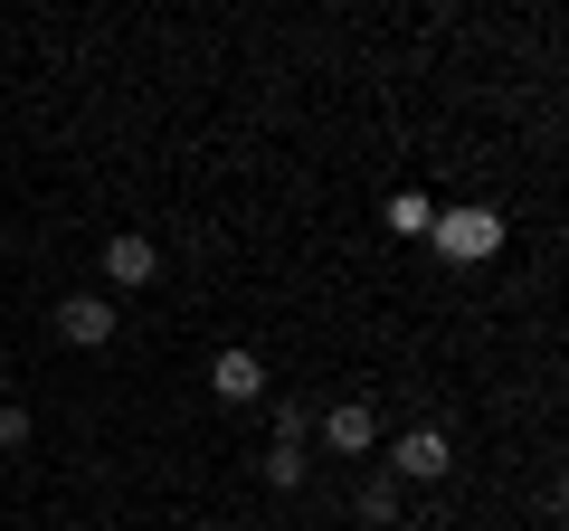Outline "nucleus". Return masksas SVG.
<instances>
[{
  "instance_id": "f257e3e1",
  "label": "nucleus",
  "mask_w": 569,
  "mask_h": 531,
  "mask_svg": "<svg viewBox=\"0 0 569 531\" xmlns=\"http://www.w3.org/2000/svg\"><path fill=\"white\" fill-rule=\"evenodd\" d=\"M427 238H437V257H456V266H485V257H503V219L493 209H437L427 219Z\"/></svg>"
},
{
  "instance_id": "f03ea898",
  "label": "nucleus",
  "mask_w": 569,
  "mask_h": 531,
  "mask_svg": "<svg viewBox=\"0 0 569 531\" xmlns=\"http://www.w3.org/2000/svg\"><path fill=\"white\" fill-rule=\"evenodd\" d=\"M447 474H456V437L447 428H408L399 437V447H389V484H447Z\"/></svg>"
},
{
  "instance_id": "7ed1b4c3",
  "label": "nucleus",
  "mask_w": 569,
  "mask_h": 531,
  "mask_svg": "<svg viewBox=\"0 0 569 531\" xmlns=\"http://www.w3.org/2000/svg\"><path fill=\"white\" fill-rule=\"evenodd\" d=\"M313 428H323L332 455H380V409H370V399H332Z\"/></svg>"
},
{
  "instance_id": "20e7f679",
  "label": "nucleus",
  "mask_w": 569,
  "mask_h": 531,
  "mask_svg": "<svg viewBox=\"0 0 569 531\" xmlns=\"http://www.w3.org/2000/svg\"><path fill=\"white\" fill-rule=\"evenodd\" d=\"M209 399H219V409H257V399H266V361L228 342L219 361H209Z\"/></svg>"
},
{
  "instance_id": "39448f33",
  "label": "nucleus",
  "mask_w": 569,
  "mask_h": 531,
  "mask_svg": "<svg viewBox=\"0 0 569 531\" xmlns=\"http://www.w3.org/2000/svg\"><path fill=\"white\" fill-rule=\"evenodd\" d=\"M114 323H123L114 294H67V304H58V342H77V351H104Z\"/></svg>"
},
{
  "instance_id": "423d86ee",
  "label": "nucleus",
  "mask_w": 569,
  "mask_h": 531,
  "mask_svg": "<svg viewBox=\"0 0 569 531\" xmlns=\"http://www.w3.org/2000/svg\"><path fill=\"white\" fill-rule=\"evenodd\" d=\"M152 275H162V247H152V238H133V228H123V238H104V285L142 294Z\"/></svg>"
},
{
  "instance_id": "0eeeda50",
  "label": "nucleus",
  "mask_w": 569,
  "mask_h": 531,
  "mask_svg": "<svg viewBox=\"0 0 569 531\" xmlns=\"http://www.w3.org/2000/svg\"><path fill=\"white\" fill-rule=\"evenodd\" d=\"M399 512H408V493L389 484V474H361V522L370 531H399Z\"/></svg>"
},
{
  "instance_id": "6e6552de",
  "label": "nucleus",
  "mask_w": 569,
  "mask_h": 531,
  "mask_svg": "<svg viewBox=\"0 0 569 531\" xmlns=\"http://www.w3.org/2000/svg\"><path fill=\"white\" fill-rule=\"evenodd\" d=\"M305 465H313L305 447H266V484H276V493H295V484H305Z\"/></svg>"
},
{
  "instance_id": "1a4fd4ad",
  "label": "nucleus",
  "mask_w": 569,
  "mask_h": 531,
  "mask_svg": "<svg viewBox=\"0 0 569 531\" xmlns=\"http://www.w3.org/2000/svg\"><path fill=\"white\" fill-rule=\"evenodd\" d=\"M427 219H437V209H427L418 190H399V200H389V228H399V238H427Z\"/></svg>"
},
{
  "instance_id": "9d476101",
  "label": "nucleus",
  "mask_w": 569,
  "mask_h": 531,
  "mask_svg": "<svg viewBox=\"0 0 569 531\" xmlns=\"http://www.w3.org/2000/svg\"><path fill=\"white\" fill-rule=\"evenodd\" d=\"M29 447V409H20V399H0V455H20Z\"/></svg>"
},
{
  "instance_id": "9b49d317",
  "label": "nucleus",
  "mask_w": 569,
  "mask_h": 531,
  "mask_svg": "<svg viewBox=\"0 0 569 531\" xmlns=\"http://www.w3.org/2000/svg\"><path fill=\"white\" fill-rule=\"evenodd\" d=\"M305 437H313V409H295V399H284V409H276V447H305Z\"/></svg>"
},
{
  "instance_id": "f8f14e48",
  "label": "nucleus",
  "mask_w": 569,
  "mask_h": 531,
  "mask_svg": "<svg viewBox=\"0 0 569 531\" xmlns=\"http://www.w3.org/2000/svg\"><path fill=\"white\" fill-rule=\"evenodd\" d=\"M0 380H10V351H0Z\"/></svg>"
},
{
  "instance_id": "ddd939ff",
  "label": "nucleus",
  "mask_w": 569,
  "mask_h": 531,
  "mask_svg": "<svg viewBox=\"0 0 569 531\" xmlns=\"http://www.w3.org/2000/svg\"><path fill=\"white\" fill-rule=\"evenodd\" d=\"M190 531H209V522H190Z\"/></svg>"
}]
</instances>
